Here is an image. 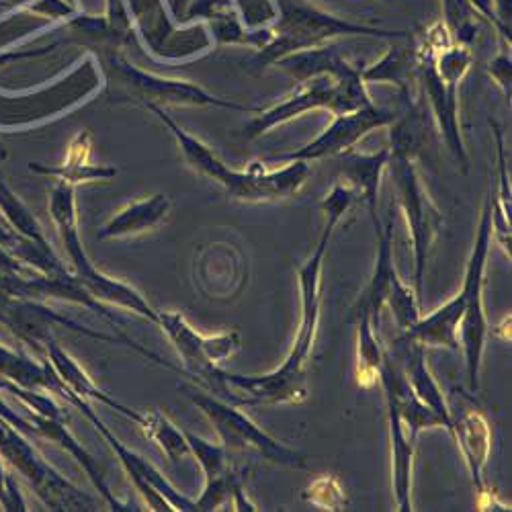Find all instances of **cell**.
Returning a JSON list of instances; mask_svg holds the SVG:
<instances>
[{
    "label": "cell",
    "mask_w": 512,
    "mask_h": 512,
    "mask_svg": "<svg viewBox=\"0 0 512 512\" xmlns=\"http://www.w3.org/2000/svg\"><path fill=\"white\" fill-rule=\"evenodd\" d=\"M386 306L392 310L394 320L402 332H408L420 318V300L416 291L406 285L400 275L394 279L390 293L386 297Z\"/></svg>",
    "instance_id": "obj_27"
},
{
    "label": "cell",
    "mask_w": 512,
    "mask_h": 512,
    "mask_svg": "<svg viewBox=\"0 0 512 512\" xmlns=\"http://www.w3.org/2000/svg\"><path fill=\"white\" fill-rule=\"evenodd\" d=\"M33 173L52 177L56 183H68V185H78V183H93V181H109L117 175L115 166L107 164H93L91 162V136L87 132H80L72 144L66 162L58 166L50 164H41V162H31L29 166Z\"/></svg>",
    "instance_id": "obj_20"
},
{
    "label": "cell",
    "mask_w": 512,
    "mask_h": 512,
    "mask_svg": "<svg viewBox=\"0 0 512 512\" xmlns=\"http://www.w3.org/2000/svg\"><path fill=\"white\" fill-rule=\"evenodd\" d=\"M146 109L152 111L162 121V125H166V130L173 134L187 166L193 168L197 175L220 185L234 201L267 203L287 199L300 191L310 177V162L306 160H289L279 170H267L261 162H254L248 166V170H234L224 160H220L209 146L185 132L164 111V107L152 105Z\"/></svg>",
    "instance_id": "obj_2"
},
{
    "label": "cell",
    "mask_w": 512,
    "mask_h": 512,
    "mask_svg": "<svg viewBox=\"0 0 512 512\" xmlns=\"http://www.w3.org/2000/svg\"><path fill=\"white\" fill-rule=\"evenodd\" d=\"M0 213H3V218L21 236H25V238H29V240H33L41 246H50L44 228L39 226V222L31 213V209L19 199V195L5 181L3 173H0Z\"/></svg>",
    "instance_id": "obj_24"
},
{
    "label": "cell",
    "mask_w": 512,
    "mask_h": 512,
    "mask_svg": "<svg viewBox=\"0 0 512 512\" xmlns=\"http://www.w3.org/2000/svg\"><path fill=\"white\" fill-rule=\"evenodd\" d=\"M388 406V424H390V441H392V484L396 506L402 512L414 510L412 508V461H414V447L416 443L408 437L396 408L386 402Z\"/></svg>",
    "instance_id": "obj_21"
},
{
    "label": "cell",
    "mask_w": 512,
    "mask_h": 512,
    "mask_svg": "<svg viewBox=\"0 0 512 512\" xmlns=\"http://www.w3.org/2000/svg\"><path fill=\"white\" fill-rule=\"evenodd\" d=\"M72 408L80 410V414H84L93 426L95 431L109 443V447L113 449V453L117 455L121 467L125 469V474L130 476L134 488L142 494V498L146 500L150 510H179V512H195L197 504L193 498H189L187 494L179 492L173 484H170L156 465H152L148 459H144L142 455H138L136 451L127 449L109 429L105 426V422L95 414V410L91 408V404L87 400H76L72 404Z\"/></svg>",
    "instance_id": "obj_12"
},
{
    "label": "cell",
    "mask_w": 512,
    "mask_h": 512,
    "mask_svg": "<svg viewBox=\"0 0 512 512\" xmlns=\"http://www.w3.org/2000/svg\"><path fill=\"white\" fill-rule=\"evenodd\" d=\"M7 160V148L3 146V142H0V162Z\"/></svg>",
    "instance_id": "obj_32"
},
{
    "label": "cell",
    "mask_w": 512,
    "mask_h": 512,
    "mask_svg": "<svg viewBox=\"0 0 512 512\" xmlns=\"http://www.w3.org/2000/svg\"><path fill=\"white\" fill-rule=\"evenodd\" d=\"M304 498L322 508V510H343L347 506V496L338 478L334 476H320L316 478L304 492Z\"/></svg>",
    "instance_id": "obj_28"
},
{
    "label": "cell",
    "mask_w": 512,
    "mask_h": 512,
    "mask_svg": "<svg viewBox=\"0 0 512 512\" xmlns=\"http://www.w3.org/2000/svg\"><path fill=\"white\" fill-rule=\"evenodd\" d=\"M390 355L394 357V361L402 369V373H404L406 381L410 383V388L416 394V398L422 404L429 406L443 420L445 429L451 433L453 412L449 410V406L445 402V396H443L439 383L435 381V377L429 369V363H426V347L402 334V338L396 343L394 353L390 351Z\"/></svg>",
    "instance_id": "obj_15"
},
{
    "label": "cell",
    "mask_w": 512,
    "mask_h": 512,
    "mask_svg": "<svg viewBox=\"0 0 512 512\" xmlns=\"http://www.w3.org/2000/svg\"><path fill=\"white\" fill-rule=\"evenodd\" d=\"M388 166L392 168V177L398 187V201L410 228L414 252V291L422 302L426 261H429L431 248L441 232L443 213L439 211L431 195L426 193L416 173L414 158L406 154H392Z\"/></svg>",
    "instance_id": "obj_10"
},
{
    "label": "cell",
    "mask_w": 512,
    "mask_h": 512,
    "mask_svg": "<svg viewBox=\"0 0 512 512\" xmlns=\"http://www.w3.org/2000/svg\"><path fill=\"white\" fill-rule=\"evenodd\" d=\"M390 158H392L390 146H386L375 154H359L355 150H349V152L338 156L340 173L345 175L351 189L355 193H361V197L365 199L375 232H379L383 228L377 218V193H379L381 173H383V168L388 166Z\"/></svg>",
    "instance_id": "obj_19"
},
{
    "label": "cell",
    "mask_w": 512,
    "mask_h": 512,
    "mask_svg": "<svg viewBox=\"0 0 512 512\" xmlns=\"http://www.w3.org/2000/svg\"><path fill=\"white\" fill-rule=\"evenodd\" d=\"M50 216H52V222L58 230L62 246L68 254L72 275L76 277V281L101 304L119 306L123 310L136 312L138 316L146 318L152 324H158V310H154L150 306V302L136 287L105 275L89 259V254H87V250H84V244H82L80 232H78L74 185L56 183L52 187V191H50Z\"/></svg>",
    "instance_id": "obj_4"
},
{
    "label": "cell",
    "mask_w": 512,
    "mask_h": 512,
    "mask_svg": "<svg viewBox=\"0 0 512 512\" xmlns=\"http://www.w3.org/2000/svg\"><path fill=\"white\" fill-rule=\"evenodd\" d=\"M170 207H173V201L164 193L127 203L99 230V240H119L152 232L166 222Z\"/></svg>",
    "instance_id": "obj_18"
},
{
    "label": "cell",
    "mask_w": 512,
    "mask_h": 512,
    "mask_svg": "<svg viewBox=\"0 0 512 512\" xmlns=\"http://www.w3.org/2000/svg\"><path fill=\"white\" fill-rule=\"evenodd\" d=\"M469 64H472V54L465 48H445L441 56H433V52H429L418 58V74L426 97L433 105V113L437 115L447 146L463 168H467V156L459 132L457 84L469 70Z\"/></svg>",
    "instance_id": "obj_11"
},
{
    "label": "cell",
    "mask_w": 512,
    "mask_h": 512,
    "mask_svg": "<svg viewBox=\"0 0 512 512\" xmlns=\"http://www.w3.org/2000/svg\"><path fill=\"white\" fill-rule=\"evenodd\" d=\"M365 105H371V99L365 91L363 72L353 78H334L330 74H322L302 82V89L293 93L283 103L259 111L252 121H248L242 130L244 140H256L267 134L273 127L300 117L312 109H328L334 115H343L357 111Z\"/></svg>",
    "instance_id": "obj_7"
},
{
    "label": "cell",
    "mask_w": 512,
    "mask_h": 512,
    "mask_svg": "<svg viewBox=\"0 0 512 512\" xmlns=\"http://www.w3.org/2000/svg\"><path fill=\"white\" fill-rule=\"evenodd\" d=\"M191 455L197 459L205 484H213L222 480L224 476L230 474V453L226 451V447L222 443H209L197 435H193L191 431H185Z\"/></svg>",
    "instance_id": "obj_26"
},
{
    "label": "cell",
    "mask_w": 512,
    "mask_h": 512,
    "mask_svg": "<svg viewBox=\"0 0 512 512\" xmlns=\"http://www.w3.org/2000/svg\"><path fill=\"white\" fill-rule=\"evenodd\" d=\"M242 347L240 334L236 330L222 332L216 336H203V351L213 365H222Z\"/></svg>",
    "instance_id": "obj_29"
},
{
    "label": "cell",
    "mask_w": 512,
    "mask_h": 512,
    "mask_svg": "<svg viewBox=\"0 0 512 512\" xmlns=\"http://www.w3.org/2000/svg\"><path fill=\"white\" fill-rule=\"evenodd\" d=\"M183 361V375L191 377L197 388L222 396V367L213 365L203 351V334H199L183 314L160 312L158 324Z\"/></svg>",
    "instance_id": "obj_14"
},
{
    "label": "cell",
    "mask_w": 512,
    "mask_h": 512,
    "mask_svg": "<svg viewBox=\"0 0 512 512\" xmlns=\"http://www.w3.org/2000/svg\"><path fill=\"white\" fill-rule=\"evenodd\" d=\"M453 418L451 426V437L457 441L459 451L465 459V465L469 469V476L478 492H484V467L490 459L492 451V429L488 418L476 410L469 408L463 410L457 418Z\"/></svg>",
    "instance_id": "obj_17"
},
{
    "label": "cell",
    "mask_w": 512,
    "mask_h": 512,
    "mask_svg": "<svg viewBox=\"0 0 512 512\" xmlns=\"http://www.w3.org/2000/svg\"><path fill=\"white\" fill-rule=\"evenodd\" d=\"M396 119H398L396 111L379 109L371 103V105H365L357 111L336 115V119L326 127V130L314 142H310L308 146L300 148L297 152L273 156L271 160H275V162H289V160L314 162V160H322V158H328V156H340V154L353 150V146L361 138H365L369 132L377 130V127L390 125Z\"/></svg>",
    "instance_id": "obj_13"
},
{
    "label": "cell",
    "mask_w": 512,
    "mask_h": 512,
    "mask_svg": "<svg viewBox=\"0 0 512 512\" xmlns=\"http://www.w3.org/2000/svg\"><path fill=\"white\" fill-rule=\"evenodd\" d=\"M355 199V191L347 185H336L322 201L326 226L316 244V250L297 273L302 300V318L293 347L285 361L265 375H238L222 371V400L236 406H277L300 404L308 398V361L314 351L320 308H322V267L334 228L343 220Z\"/></svg>",
    "instance_id": "obj_1"
},
{
    "label": "cell",
    "mask_w": 512,
    "mask_h": 512,
    "mask_svg": "<svg viewBox=\"0 0 512 512\" xmlns=\"http://www.w3.org/2000/svg\"><path fill=\"white\" fill-rule=\"evenodd\" d=\"M181 392L207 416V420L213 424V431L218 433L220 443L230 455L256 453L273 465L291 469L306 467V457L300 451H295L271 437L263 426H259L246 412H242L240 406L197 388L195 383H183Z\"/></svg>",
    "instance_id": "obj_5"
},
{
    "label": "cell",
    "mask_w": 512,
    "mask_h": 512,
    "mask_svg": "<svg viewBox=\"0 0 512 512\" xmlns=\"http://www.w3.org/2000/svg\"><path fill=\"white\" fill-rule=\"evenodd\" d=\"M353 316L357 320V381L361 388H373L379 381V369L383 365V357H386V349L379 343L369 310L357 304Z\"/></svg>",
    "instance_id": "obj_22"
},
{
    "label": "cell",
    "mask_w": 512,
    "mask_h": 512,
    "mask_svg": "<svg viewBox=\"0 0 512 512\" xmlns=\"http://www.w3.org/2000/svg\"><path fill=\"white\" fill-rule=\"evenodd\" d=\"M418 72V60L412 58L408 50L396 48L390 50L388 56L373 64L371 68L363 70V80L365 82H381L388 80L394 82L396 87L404 93V99H410V78L412 74Z\"/></svg>",
    "instance_id": "obj_25"
},
{
    "label": "cell",
    "mask_w": 512,
    "mask_h": 512,
    "mask_svg": "<svg viewBox=\"0 0 512 512\" xmlns=\"http://www.w3.org/2000/svg\"><path fill=\"white\" fill-rule=\"evenodd\" d=\"M338 35H383V37H404L398 31H379L363 25H353L336 17L324 15L308 5H300L297 0H289L283 7V17L277 23L275 33H271L267 44L256 56V66L267 68L277 60L304 50L320 48L324 41Z\"/></svg>",
    "instance_id": "obj_9"
},
{
    "label": "cell",
    "mask_w": 512,
    "mask_h": 512,
    "mask_svg": "<svg viewBox=\"0 0 512 512\" xmlns=\"http://www.w3.org/2000/svg\"><path fill=\"white\" fill-rule=\"evenodd\" d=\"M138 426L150 441H154L164 451L170 463H179L183 457L191 455L185 429H179V426L166 414L158 410L142 412V420Z\"/></svg>",
    "instance_id": "obj_23"
},
{
    "label": "cell",
    "mask_w": 512,
    "mask_h": 512,
    "mask_svg": "<svg viewBox=\"0 0 512 512\" xmlns=\"http://www.w3.org/2000/svg\"><path fill=\"white\" fill-rule=\"evenodd\" d=\"M0 457L50 510H97V502L41 457L27 435L5 418H0Z\"/></svg>",
    "instance_id": "obj_8"
},
{
    "label": "cell",
    "mask_w": 512,
    "mask_h": 512,
    "mask_svg": "<svg viewBox=\"0 0 512 512\" xmlns=\"http://www.w3.org/2000/svg\"><path fill=\"white\" fill-rule=\"evenodd\" d=\"M492 240V201H486L461 287L465 312L459 324V347L463 349L465 355L467 381L472 392H478L480 388V369L486 351V340L490 334V322L484 308V285Z\"/></svg>",
    "instance_id": "obj_6"
},
{
    "label": "cell",
    "mask_w": 512,
    "mask_h": 512,
    "mask_svg": "<svg viewBox=\"0 0 512 512\" xmlns=\"http://www.w3.org/2000/svg\"><path fill=\"white\" fill-rule=\"evenodd\" d=\"M490 74L494 76V80L500 84L502 91L510 97V60L506 56L494 60L492 68H490Z\"/></svg>",
    "instance_id": "obj_30"
},
{
    "label": "cell",
    "mask_w": 512,
    "mask_h": 512,
    "mask_svg": "<svg viewBox=\"0 0 512 512\" xmlns=\"http://www.w3.org/2000/svg\"><path fill=\"white\" fill-rule=\"evenodd\" d=\"M9 474H11V467L5 463V459L0 457V504L5 502L7 496V482H9Z\"/></svg>",
    "instance_id": "obj_31"
},
{
    "label": "cell",
    "mask_w": 512,
    "mask_h": 512,
    "mask_svg": "<svg viewBox=\"0 0 512 512\" xmlns=\"http://www.w3.org/2000/svg\"><path fill=\"white\" fill-rule=\"evenodd\" d=\"M44 353H46V359L50 361V365L54 367V371L58 373L60 381L72 392L74 398L87 400V402H99V404H103V406L115 410V412L121 414L123 418L140 424L142 412H136L134 408H127L125 404H121L119 400H115L113 396H109L107 392H103V390L97 386V383L93 381V377L78 365V361H76L74 357H70V355L56 343L54 336L46 338Z\"/></svg>",
    "instance_id": "obj_16"
},
{
    "label": "cell",
    "mask_w": 512,
    "mask_h": 512,
    "mask_svg": "<svg viewBox=\"0 0 512 512\" xmlns=\"http://www.w3.org/2000/svg\"><path fill=\"white\" fill-rule=\"evenodd\" d=\"M105 91L113 103H136L142 107L164 105H191V107H222L242 113H259L261 109L246 107L234 101L213 97L199 84L189 80L162 78L146 72L123 58L117 50H103L97 54Z\"/></svg>",
    "instance_id": "obj_3"
}]
</instances>
